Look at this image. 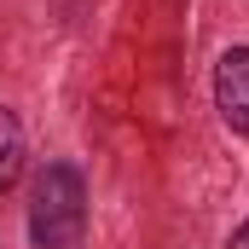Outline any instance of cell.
<instances>
[{"label":"cell","instance_id":"cell-1","mask_svg":"<svg viewBox=\"0 0 249 249\" xmlns=\"http://www.w3.org/2000/svg\"><path fill=\"white\" fill-rule=\"evenodd\" d=\"M87 238V180L75 162H47L29 180V244L35 249H81Z\"/></svg>","mask_w":249,"mask_h":249},{"label":"cell","instance_id":"cell-2","mask_svg":"<svg viewBox=\"0 0 249 249\" xmlns=\"http://www.w3.org/2000/svg\"><path fill=\"white\" fill-rule=\"evenodd\" d=\"M214 110L238 139H249V47H226L214 58Z\"/></svg>","mask_w":249,"mask_h":249},{"label":"cell","instance_id":"cell-3","mask_svg":"<svg viewBox=\"0 0 249 249\" xmlns=\"http://www.w3.org/2000/svg\"><path fill=\"white\" fill-rule=\"evenodd\" d=\"M23 162H29V139H23V122L12 105H0V197L23 180Z\"/></svg>","mask_w":249,"mask_h":249},{"label":"cell","instance_id":"cell-4","mask_svg":"<svg viewBox=\"0 0 249 249\" xmlns=\"http://www.w3.org/2000/svg\"><path fill=\"white\" fill-rule=\"evenodd\" d=\"M226 249H249V214L238 220V232H232V244H226Z\"/></svg>","mask_w":249,"mask_h":249}]
</instances>
